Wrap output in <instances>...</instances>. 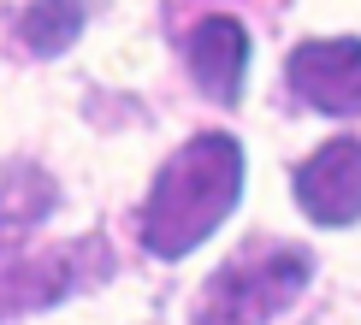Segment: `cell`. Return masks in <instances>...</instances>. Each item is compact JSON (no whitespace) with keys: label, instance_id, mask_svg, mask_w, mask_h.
<instances>
[{"label":"cell","instance_id":"4","mask_svg":"<svg viewBox=\"0 0 361 325\" xmlns=\"http://www.w3.org/2000/svg\"><path fill=\"white\" fill-rule=\"evenodd\" d=\"M290 95L314 113L355 118L361 113V36H308L284 59Z\"/></svg>","mask_w":361,"mask_h":325},{"label":"cell","instance_id":"5","mask_svg":"<svg viewBox=\"0 0 361 325\" xmlns=\"http://www.w3.org/2000/svg\"><path fill=\"white\" fill-rule=\"evenodd\" d=\"M296 207L314 225H361V136H332L320 142L302 166L290 172Z\"/></svg>","mask_w":361,"mask_h":325},{"label":"cell","instance_id":"3","mask_svg":"<svg viewBox=\"0 0 361 325\" xmlns=\"http://www.w3.org/2000/svg\"><path fill=\"white\" fill-rule=\"evenodd\" d=\"M107 243H66L54 255H30V260H12L0 255V319L6 314H30V307H48L59 295L83 290L89 278H107Z\"/></svg>","mask_w":361,"mask_h":325},{"label":"cell","instance_id":"2","mask_svg":"<svg viewBox=\"0 0 361 325\" xmlns=\"http://www.w3.org/2000/svg\"><path fill=\"white\" fill-rule=\"evenodd\" d=\"M314 260L296 243H249L195 295V325H267L308 290Z\"/></svg>","mask_w":361,"mask_h":325},{"label":"cell","instance_id":"6","mask_svg":"<svg viewBox=\"0 0 361 325\" xmlns=\"http://www.w3.org/2000/svg\"><path fill=\"white\" fill-rule=\"evenodd\" d=\"M184 65L195 89L219 107H237L243 95V77H249V30L231 18V12H207L184 30Z\"/></svg>","mask_w":361,"mask_h":325},{"label":"cell","instance_id":"8","mask_svg":"<svg viewBox=\"0 0 361 325\" xmlns=\"http://www.w3.org/2000/svg\"><path fill=\"white\" fill-rule=\"evenodd\" d=\"M54 207V177L36 166H6L0 172V231H30Z\"/></svg>","mask_w":361,"mask_h":325},{"label":"cell","instance_id":"1","mask_svg":"<svg viewBox=\"0 0 361 325\" xmlns=\"http://www.w3.org/2000/svg\"><path fill=\"white\" fill-rule=\"evenodd\" d=\"M243 142L225 130H202L184 148H172L166 166L154 172L137 213V236L154 260H184L190 248H202L243 201Z\"/></svg>","mask_w":361,"mask_h":325},{"label":"cell","instance_id":"7","mask_svg":"<svg viewBox=\"0 0 361 325\" xmlns=\"http://www.w3.org/2000/svg\"><path fill=\"white\" fill-rule=\"evenodd\" d=\"M83 24H89V0H30L18 12V42L24 53L54 59L83 36Z\"/></svg>","mask_w":361,"mask_h":325}]
</instances>
